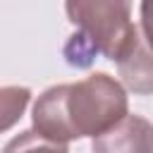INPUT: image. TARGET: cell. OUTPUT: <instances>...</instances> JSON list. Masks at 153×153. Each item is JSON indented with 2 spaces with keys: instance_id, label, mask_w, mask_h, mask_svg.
Segmentation results:
<instances>
[{
  "instance_id": "obj_1",
  "label": "cell",
  "mask_w": 153,
  "mask_h": 153,
  "mask_svg": "<svg viewBox=\"0 0 153 153\" xmlns=\"http://www.w3.org/2000/svg\"><path fill=\"white\" fill-rule=\"evenodd\" d=\"M127 115V93L115 76L96 72L76 84L50 86L33 103L31 122L41 136L67 143L98 136Z\"/></svg>"
},
{
  "instance_id": "obj_2",
  "label": "cell",
  "mask_w": 153,
  "mask_h": 153,
  "mask_svg": "<svg viewBox=\"0 0 153 153\" xmlns=\"http://www.w3.org/2000/svg\"><path fill=\"white\" fill-rule=\"evenodd\" d=\"M65 10L76 26L65 45L72 67H88L96 55L117 62L141 38L131 22V0H67Z\"/></svg>"
},
{
  "instance_id": "obj_3",
  "label": "cell",
  "mask_w": 153,
  "mask_h": 153,
  "mask_svg": "<svg viewBox=\"0 0 153 153\" xmlns=\"http://www.w3.org/2000/svg\"><path fill=\"white\" fill-rule=\"evenodd\" d=\"M151 122L139 115H124L108 131L93 136V153H153Z\"/></svg>"
},
{
  "instance_id": "obj_4",
  "label": "cell",
  "mask_w": 153,
  "mask_h": 153,
  "mask_svg": "<svg viewBox=\"0 0 153 153\" xmlns=\"http://www.w3.org/2000/svg\"><path fill=\"white\" fill-rule=\"evenodd\" d=\"M117 65H120V74L129 88H134L141 96L151 93V57H148V48L141 38L117 60Z\"/></svg>"
},
{
  "instance_id": "obj_5",
  "label": "cell",
  "mask_w": 153,
  "mask_h": 153,
  "mask_svg": "<svg viewBox=\"0 0 153 153\" xmlns=\"http://www.w3.org/2000/svg\"><path fill=\"white\" fill-rule=\"evenodd\" d=\"M29 100H31V91L26 86H2L0 88V134L12 129L22 120Z\"/></svg>"
},
{
  "instance_id": "obj_6",
  "label": "cell",
  "mask_w": 153,
  "mask_h": 153,
  "mask_svg": "<svg viewBox=\"0 0 153 153\" xmlns=\"http://www.w3.org/2000/svg\"><path fill=\"white\" fill-rule=\"evenodd\" d=\"M2 153H69V148H67V143L50 141L31 129V131H22L19 136H14L5 146Z\"/></svg>"
}]
</instances>
